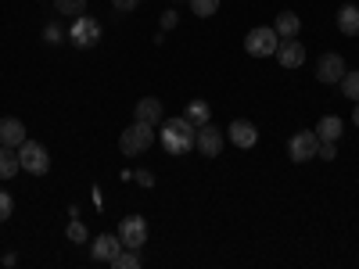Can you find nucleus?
I'll list each match as a JSON object with an SVG mask.
<instances>
[{"instance_id": "10", "label": "nucleus", "mask_w": 359, "mask_h": 269, "mask_svg": "<svg viewBox=\"0 0 359 269\" xmlns=\"http://www.w3.org/2000/svg\"><path fill=\"white\" fill-rule=\"evenodd\" d=\"M345 72H348V65H345L341 54H323L320 65H316V79L320 83H341Z\"/></svg>"}, {"instance_id": "5", "label": "nucleus", "mask_w": 359, "mask_h": 269, "mask_svg": "<svg viewBox=\"0 0 359 269\" xmlns=\"http://www.w3.org/2000/svg\"><path fill=\"white\" fill-rule=\"evenodd\" d=\"M69 40L76 43V47H94L97 40H101V22L97 18H90V15H79V18H72V29H69Z\"/></svg>"}, {"instance_id": "8", "label": "nucleus", "mask_w": 359, "mask_h": 269, "mask_svg": "<svg viewBox=\"0 0 359 269\" xmlns=\"http://www.w3.org/2000/svg\"><path fill=\"white\" fill-rule=\"evenodd\" d=\"M287 151H291V162H309V158H316V151H320V137H316L313 130L294 133V137L287 140Z\"/></svg>"}, {"instance_id": "4", "label": "nucleus", "mask_w": 359, "mask_h": 269, "mask_svg": "<svg viewBox=\"0 0 359 269\" xmlns=\"http://www.w3.org/2000/svg\"><path fill=\"white\" fill-rule=\"evenodd\" d=\"M18 162H22V169H25V172H33V176H43V172L50 169V155H47V147H43V144H36V140H25V144L18 147Z\"/></svg>"}, {"instance_id": "30", "label": "nucleus", "mask_w": 359, "mask_h": 269, "mask_svg": "<svg viewBox=\"0 0 359 269\" xmlns=\"http://www.w3.org/2000/svg\"><path fill=\"white\" fill-rule=\"evenodd\" d=\"M176 22H180V18H176V11H165V15H162V29H172Z\"/></svg>"}, {"instance_id": "29", "label": "nucleus", "mask_w": 359, "mask_h": 269, "mask_svg": "<svg viewBox=\"0 0 359 269\" xmlns=\"http://www.w3.org/2000/svg\"><path fill=\"white\" fill-rule=\"evenodd\" d=\"M137 8H140V0H115V11H123V15L126 11H137Z\"/></svg>"}, {"instance_id": "22", "label": "nucleus", "mask_w": 359, "mask_h": 269, "mask_svg": "<svg viewBox=\"0 0 359 269\" xmlns=\"http://www.w3.org/2000/svg\"><path fill=\"white\" fill-rule=\"evenodd\" d=\"M191 11H194L198 18H212V15L219 11V0H191Z\"/></svg>"}, {"instance_id": "6", "label": "nucleus", "mask_w": 359, "mask_h": 269, "mask_svg": "<svg viewBox=\"0 0 359 269\" xmlns=\"http://www.w3.org/2000/svg\"><path fill=\"white\" fill-rule=\"evenodd\" d=\"M118 241H123V248L140 251L147 244V223H144V216H126L123 226H118Z\"/></svg>"}, {"instance_id": "25", "label": "nucleus", "mask_w": 359, "mask_h": 269, "mask_svg": "<svg viewBox=\"0 0 359 269\" xmlns=\"http://www.w3.org/2000/svg\"><path fill=\"white\" fill-rule=\"evenodd\" d=\"M65 237H69L72 244H83V241H86V226H83V223L72 216V223H69V233H65Z\"/></svg>"}, {"instance_id": "12", "label": "nucleus", "mask_w": 359, "mask_h": 269, "mask_svg": "<svg viewBox=\"0 0 359 269\" xmlns=\"http://www.w3.org/2000/svg\"><path fill=\"white\" fill-rule=\"evenodd\" d=\"M29 137H25V126H22V118H0V144L4 147H22Z\"/></svg>"}, {"instance_id": "31", "label": "nucleus", "mask_w": 359, "mask_h": 269, "mask_svg": "<svg viewBox=\"0 0 359 269\" xmlns=\"http://www.w3.org/2000/svg\"><path fill=\"white\" fill-rule=\"evenodd\" d=\"M352 123L359 126V101H355V111H352Z\"/></svg>"}, {"instance_id": "2", "label": "nucleus", "mask_w": 359, "mask_h": 269, "mask_svg": "<svg viewBox=\"0 0 359 269\" xmlns=\"http://www.w3.org/2000/svg\"><path fill=\"white\" fill-rule=\"evenodd\" d=\"M151 144H155V126L140 123V118H133V126H126L123 137H118V147H123V155H130V158L144 155Z\"/></svg>"}, {"instance_id": "11", "label": "nucleus", "mask_w": 359, "mask_h": 269, "mask_svg": "<svg viewBox=\"0 0 359 269\" xmlns=\"http://www.w3.org/2000/svg\"><path fill=\"white\" fill-rule=\"evenodd\" d=\"M226 137L233 140V147H245V151L259 144V130L248 123V118H233V123H230V130H226Z\"/></svg>"}, {"instance_id": "18", "label": "nucleus", "mask_w": 359, "mask_h": 269, "mask_svg": "<svg viewBox=\"0 0 359 269\" xmlns=\"http://www.w3.org/2000/svg\"><path fill=\"white\" fill-rule=\"evenodd\" d=\"M341 133H345V123H341L338 115H323L320 118V126H316V137L320 140H338Z\"/></svg>"}, {"instance_id": "7", "label": "nucleus", "mask_w": 359, "mask_h": 269, "mask_svg": "<svg viewBox=\"0 0 359 269\" xmlns=\"http://www.w3.org/2000/svg\"><path fill=\"white\" fill-rule=\"evenodd\" d=\"M194 147H198V151H201L205 158L223 155V130H219V126H212V123L198 126V133H194Z\"/></svg>"}, {"instance_id": "23", "label": "nucleus", "mask_w": 359, "mask_h": 269, "mask_svg": "<svg viewBox=\"0 0 359 269\" xmlns=\"http://www.w3.org/2000/svg\"><path fill=\"white\" fill-rule=\"evenodd\" d=\"M341 94L359 101V72H345V76H341Z\"/></svg>"}, {"instance_id": "1", "label": "nucleus", "mask_w": 359, "mask_h": 269, "mask_svg": "<svg viewBox=\"0 0 359 269\" xmlns=\"http://www.w3.org/2000/svg\"><path fill=\"white\" fill-rule=\"evenodd\" d=\"M194 133L198 126H191L187 118H169V123H162V147H165V155H187L191 147H194Z\"/></svg>"}, {"instance_id": "27", "label": "nucleus", "mask_w": 359, "mask_h": 269, "mask_svg": "<svg viewBox=\"0 0 359 269\" xmlns=\"http://www.w3.org/2000/svg\"><path fill=\"white\" fill-rule=\"evenodd\" d=\"M316 155H320L323 162H334V158H338V144H334V140H320V151H316Z\"/></svg>"}, {"instance_id": "21", "label": "nucleus", "mask_w": 359, "mask_h": 269, "mask_svg": "<svg viewBox=\"0 0 359 269\" xmlns=\"http://www.w3.org/2000/svg\"><path fill=\"white\" fill-rule=\"evenodd\" d=\"M86 8V0H54V11L65 15V18H79Z\"/></svg>"}, {"instance_id": "19", "label": "nucleus", "mask_w": 359, "mask_h": 269, "mask_svg": "<svg viewBox=\"0 0 359 269\" xmlns=\"http://www.w3.org/2000/svg\"><path fill=\"white\" fill-rule=\"evenodd\" d=\"M184 118H187L191 126H205V123H212V108H208L205 101H191L187 111H184Z\"/></svg>"}, {"instance_id": "16", "label": "nucleus", "mask_w": 359, "mask_h": 269, "mask_svg": "<svg viewBox=\"0 0 359 269\" xmlns=\"http://www.w3.org/2000/svg\"><path fill=\"white\" fill-rule=\"evenodd\" d=\"M18 169H22V162H18V147H4V144H0V179H11Z\"/></svg>"}, {"instance_id": "28", "label": "nucleus", "mask_w": 359, "mask_h": 269, "mask_svg": "<svg viewBox=\"0 0 359 269\" xmlns=\"http://www.w3.org/2000/svg\"><path fill=\"white\" fill-rule=\"evenodd\" d=\"M133 176H137V184H140V187H155V176L147 172V169H137Z\"/></svg>"}, {"instance_id": "26", "label": "nucleus", "mask_w": 359, "mask_h": 269, "mask_svg": "<svg viewBox=\"0 0 359 269\" xmlns=\"http://www.w3.org/2000/svg\"><path fill=\"white\" fill-rule=\"evenodd\" d=\"M11 212H15L11 194H8V191H0V223H8V219H11Z\"/></svg>"}, {"instance_id": "15", "label": "nucleus", "mask_w": 359, "mask_h": 269, "mask_svg": "<svg viewBox=\"0 0 359 269\" xmlns=\"http://www.w3.org/2000/svg\"><path fill=\"white\" fill-rule=\"evenodd\" d=\"M273 29H277L280 40H291V36H298V29H302V18H298L294 11H280L277 22H273Z\"/></svg>"}, {"instance_id": "24", "label": "nucleus", "mask_w": 359, "mask_h": 269, "mask_svg": "<svg viewBox=\"0 0 359 269\" xmlns=\"http://www.w3.org/2000/svg\"><path fill=\"white\" fill-rule=\"evenodd\" d=\"M65 40V29L62 25H57V22H50L47 29H43V43H50V47H57V43H62Z\"/></svg>"}, {"instance_id": "3", "label": "nucleus", "mask_w": 359, "mask_h": 269, "mask_svg": "<svg viewBox=\"0 0 359 269\" xmlns=\"http://www.w3.org/2000/svg\"><path fill=\"white\" fill-rule=\"evenodd\" d=\"M277 43H280V36H277V29H269V25H255V29H248V36H245V50L252 57L277 54Z\"/></svg>"}, {"instance_id": "17", "label": "nucleus", "mask_w": 359, "mask_h": 269, "mask_svg": "<svg viewBox=\"0 0 359 269\" xmlns=\"http://www.w3.org/2000/svg\"><path fill=\"white\" fill-rule=\"evenodd\" d=\"M338 29H341L345 36H359V8L355 4H345L338 11Z\"/></svg>"}, {"instance_id": "14", "label": "nucleus", "mask_w": 359, "mask_h": 269, "mask_svg": "<svg viewBox=\"0 0 359 269\" xmlns=\"http://www.w3.org/2000/svg\"><path fill=\"white\" fill-rule=\"evenodd\" d=\"M162 101L158 97H140L137 101V118L140 123H147V126H162Z\"/></svg>"}, {"instance_id": "20", "label": "nucleus", "mask_w": 359, "mask_h": 269, "mask_svg": "<svg viewBox=\"0 0 359 269\" xmlns=\"http://www.w3.org/2000/svg\"><path fill=\"white\" fill-rule=\"evenodd\" d=\"M108 265H111V269H140V255H137L133 248H126V251H118Z\"/></svg>"}, {"instance_id": "9", "label": "nucleus", "mask_w": 359, "mask_h": 269, "mask_svg": "<svg viewBox=\"0 0 359 269\" xmlns=\"http://www.w3.org/2000/svg\"><path fill=\"white\" fill-rule=\"evenodd\" d=\"M277 62H280V69H298V65H302V62H306L302 40H298V36L280 40V43H277Z\"/></svg>"}, {"instance_id": "13", "label": "nucleus", "mask_w": 359, "mask_h": 269, "mask_svg": "<svg viewBox=\"0 0 359 269\" xmlns=\"http://www.w3.org/2000/svg\"><path fill=\"white\" fill-rule=\"evenodd\" d=\"M118 251H123V241L115 233H101L94 237V262H111Z\"/></svg>"}]
</instances>
